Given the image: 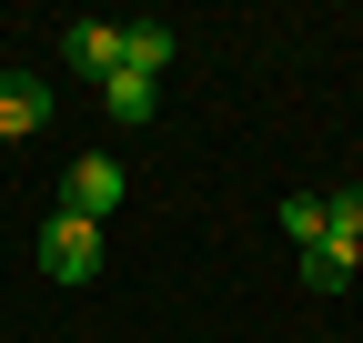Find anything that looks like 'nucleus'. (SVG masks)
<instances>
[{"mask_svg": "<svg viewBox=\"0 0 363 343\" xmlns=\"http://www.w3.org/2000/svg\"><path fill=\"white\" fill-rule=\"evenodd\" d=\"M121 192H131V172H121L111 152H81V162L61 172V212H81V223H111Z\"/></svg>", "mask_w": 363, "mask_h": 343, "instance_id": "nucleus-1", "label": "nucleus"}, {"mask_svg": "<svg viewBox=\"0 0 363 343\" xmlns=\"http://www.w3.org/2000/svg\"><path fill=\"white\" fill-rule=\"evenodd\" d=\"M40 263H51V283H91V273H101V223L51 212V223H40Z\"/></svg>", "mask_w": 363, "mask_h": 343, "instance_id": "nucleus-2", "label": "nucleus"}, {"mask_svg": "<svg viewBox=\"0 0 363 343\" xmlns=\"http://www.w3.org/2000/svg\"><path fill=\"white\" fill-rule=\"evenodd\" d=\"M51 121V81L40 71H0V142H30Z\"/></svg>", "mask_w": 363, "mask_h": 343, "instance_id": "nucleus-3", "label": "nucleus"}, {"mask_svg": "<svg viewBox=\"0 0 363 343\" xmlns=\"http://www.w3.org/2000/svg\"><path fill=\"white\" fill-rule=\"evenodd\" d=\"M61 51H71V71L111 81V71H121V21H71V30H61Z\"/></svg>", "mask_w": 363, "mask_h": 343, "instance_id": "nucleus-4", "label": "nucleus"}, {"mask_svg": "<svg viewBox=\"0 0 363 343\" xmlns=\"http://www.w3.org/2000/svg\"><path fill=\"white\" fill-rule=\"evenodd\" d=\"M121 71L162 81V71H172V30H162V21H121Z\"/></svg>", "mask_w": 363, "mask_h": 343, "instance_id": "nucleus-5", "label": "nucleus"}, {"mask_svg": "<svg viewBox=\"0 0 363 343\" xmlns=\"http://www.w3.org/2000/svg\"><path fill=\"white\" fill-rule=\"evenodd\" d=\"M101 101H111L121 121H162V81H142V71H111V81H101Z\"/></svg>", "mask_w": 363, "mask_h": 343, "instance_id": "nucleus-6", "label": "nucleus"}, {"mask_svg": "<svg viewBox=\"0 0 363 343\" xmlns=\"http://www.w3.org/2000/svg\"><path fill=\"white\" fill-rule=\"evenodd\" d=\"M353 263H363V252H343V242H313V252H303V283H313V293H343V283H353Z\"/></svg>", "mask_w": 363, "mask_h": 343, "instance_id": "nucleus-7", "label": "nucleus"}, {"mask_svg": "<svg viewBox=\"0 0 363 343\" xmlns=\"http://www.w3.org/2000/svg\"><path fill=\"white\" fill-rule=\"evenodd\" d=\"M323 242L363 252V192H333V202H323Z\"/></svg>", "mask_w": 363, "mask_h": 343, "instance_id": "nucleus-8", "label": "nucleus"}, {"mask_svg": "<svg viewBox=\"0 0 363 343\" xmlns=\"http://www.w3.org/2000/svg\"><path fill=\"white\" fill-rule=\"evenodd\" d=\"M283 232H293L303 252H313V242H323V192H293V202H283Z\"/></svg>", "mask_w": 363, "mask_h": 343, "instance_id": "nucleus-9", "label": "nucleus"}]
</instances>
